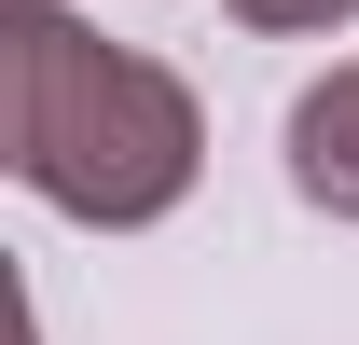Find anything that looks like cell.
I'll return each instance as SVG.
<instances>
[{
    "instance_id": "cell-1",
    "label": "cell",
    "mask_w": 359,
    "mask_h": 345,
    "mask_svg": "<svg viewBox=\"0 0 359 345\" xmlns=\"http://www.w3.org/2000/svg\"><path fill=\"white\" fill-rule=\"evenodd\" d=\"M0 166L28 180L42 208L69 221H166L208 166V111L180 69L97 42L83 14L55 0H14L0 14Z\"/></svg>"
},
{
    "instance_id": "cell-2",
    "label": "cell",
    "mask_w": 359,
    "mask_h": 345,
    "mask_svg": "<svg viewBox=\"0 0 359 345\" xmlns=\"http://www.w3.org/2000/svg\"><path fill=\"white\" fill-rule=\"evenodd\" d=\"M290 194L332 221H359V69H332V83L290 97Z\"/></svg>"
},
{
    "instance_id": "cell-3",
    "label": "cell",
    "mask_w": 359,
    "mask_h": 345,
    "mask_svg": "<svg viewBox=\"0 0 359 345\" xmlns=\"http://www.w3.org/2000/svg\"><path fill=\"white\" fill-rule=\"evenodd\" d=\"M235 14H249V28H276V42H304V28H346L359 0H235Z\"/></svg>"
}]
</instances>
